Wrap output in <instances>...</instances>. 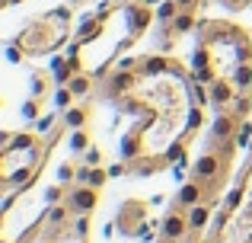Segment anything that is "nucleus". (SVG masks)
I'll use <instances>...</instances> for the list:
<instances>
[{
  "label": "nucleus",
  "mask_w": 252,
  "mask_h": 243,
  "mask_svg": "<svg viewBox=\"0 0 252 243\" xmlns=\"http://www.w3.org/2000/svg\"><path fill=\"white\" fill-rule=\"evenodd\" d=\"M102 96L137 112V125L125 135L122 154L134 173H154L185 163L191 141L204 125L208 93L195 74L176 58H128L102 80Z\"/></svg>",
  "instance_id": "nucleus-1"
},
{
  "label": "nucleus",
  "mask_w": 252,
  "mask_h": 243,
  "mask_svg": "<svg viewBox=\"0 0 252 243\" xmlns=\"http://www.w3.org/2000/svg\"><path fill=\"white\" fill-rule=\"evenodd\" d=\"M195 80L220 115L252 109V35L230 19H204L195 45Z\"/></svg>",
  "instance_id": "nucleus-2"
},
{
  "label": "nucleus",
  "mask_w": 252,
  "mask_h": 243,
  "mask_svg": "<svg viewBox=\"0 0 252 243\" xmlns=\"http://www.w3.org/2000/svg\"><path fill=\"white\" fill-rule=\"evenodd\" d=\"M58 138H42V135H3V147H0V186L6 192L29 186L38 179L45 170V157L51 154Z\"/></svg>",
  "instance_id": "nucleus-3"
},
{
  "label": "nucleus",
  "mask_w": 252,
  "mask_h": 243,
  "mask_svg": "<svg viewBox=\"0 0 252 243\" xmlns=\"http://www.w3.org/2000/svg\"><path fill=\"white\" fill-rule=\"evenodd\" d=\"M70 26H74V16H70L67 6H58V10H48L42 16H35L32 23H26L16 35V55L26 58H45L51 51H58L70 35Z\"/></svg>",
  "instance_id": "nucleus-4"
},
{
  "label": "nucleus",
  "mask_w": 252,
  "mask_h": 243,
  "mask_svg": "<svg viewBox=\"0 0 252 243\" xmlns=\"http://www.w3.org/2000/svg\"><path fill=\"white\" fill-rule=\"evenodd\" d=\"M211 243H252V160L240 179V189L223 205Z\"/></svg>",
  "instance_id": "nucleus-5"
},
{
  "label": "nucleus",
  "mask_w": 252,
  "mask_h": 243,
  "mask_svg": "<svg viewBox=\"0 0 252 243\" xmlns=\"http://www.w3.org/2000/svg\"><path fill=\"white\" fill-rule=\"evenodd\" d=\"M86 227H90V214H80L64 195V202H58L45 218L38 243H86Z\"/></svg>",
  "instance_id": "nucleus-6"
},
{
  "label": "nucleus",
  "mask_w": 252,
  "mask_h": 243,
  "mask_svg": "<svg viewBox=\"0 0 252 243\" xmlns=\"http://www.w3.org/2000/svg\"><path fill=\"white\" fill-rule=\"evenodd\" d=\"M150 227V218H147V202H125L122 211H118V231L125 234V237H141V234H147Z\"/></svg>",
  "instance_id": "nucleus-7"
},
{
  "label": "nucleus",
  "mask_w": 252,
  "mask_h": 243,
  "mask_svg": "<svg viewBox=\"0 0 252 243\" xmlns=\"http://www.w3.org/2000/svg\"><path fill=\"white\" fill-rule=\"evenodd\" d=\"M223 6H227V10H246V6L252 3V0H220Z\"/></svg>",
  "instance_id": "nucleus-8"
},
{
  "label": "nucleus",
  "mask_w": 252,
  "mask_h": 243,
  "mask_svg": "<svg viewBox=\"0 0 252 243\" xmlns=\"http://www.w3.org/2000/svg\"><path fill=\"white\" fill-rule=\"evenodd\" d=\"M198 237H201V234H189V237H185V240H166V237H163L160 243H201Z\"/></svg>",
  "instance_id": "nucleus-9"
},
{
  "label": "nucleus",
  "mask_w": 252,
  "mask_h": 243,
  "mask_svg": "<svg viewBox=\"0 0 252 243\" xmlns=\"http://www.w3.org/2000/svg\"><path fill=\"white\" fill-rule=\"evenodd\" d=\"M83 147H86V135L77 131V135H74V150H83Z\"/></svg>",
  "instance_id": "nucleus-10"
},
{
  "label": "nucleus",
  "mask_w": 252,
  "mask_h": 243,
  "mask_svg": "<svg viewBox=\"0 0 252 243\" xmlns=\"http://www.w3.org/2000/svg\"><path fill=\"white\" fill-rule=\"evenodd\" d=\"M10 3H19V0H6V6H10Z\"/></svg>",
  "instance_id": "nucleus-11"
}]
</instances>
